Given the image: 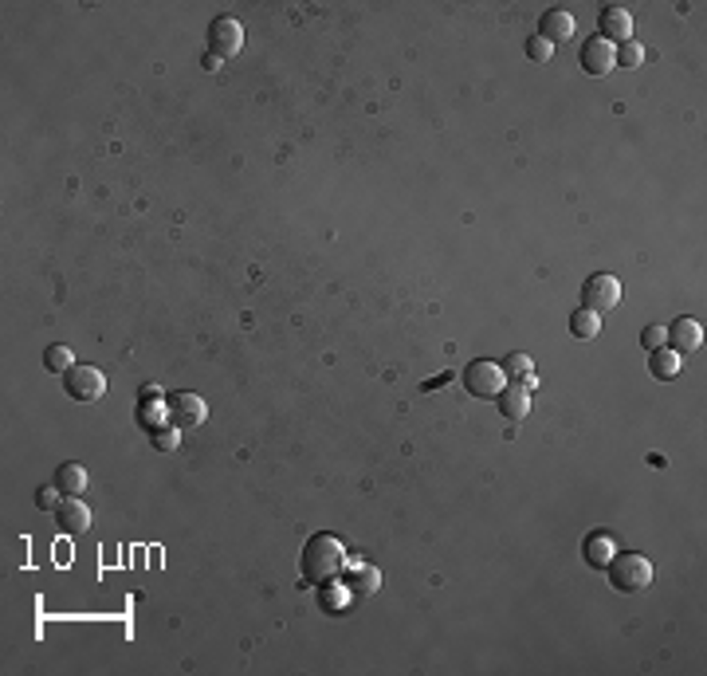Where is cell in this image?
<instances>
[{
	"mask_svg": "<svg viewBox=\"0 0 707 676\" xmlns=\"http://www.w3.org/2000/svg\"><path fill=\"white\" fill-rule=\"evenodd\" d=\"M346 566V551L334 535H311L303 546V574L311 582H331Z\"/></svg>",
	"mask_w": 707,
	"mask_h": 676,
	"instance_id": "6da1fadb",
	"label": "cell"
},
{
	"mask_svg": "<svg viewBox=\"0 0 707 676\" xmlns=\"http://www.w3.org/2000/svg\"><path fill=\"white\" fill-rule=\"evenodd\" d=\"M605 570H610L613 590L621 594H641L652 586V562L644 554H613Z\"/></svg>",
	"mask_w": 707,
	"mask_h": 676,
	"instance_id": "7a4b0ae2",
	"label": "cell"
},
{
	"mask_svg": "<svg viewBox=\"0 0 707 676\" xmlns=\"http://www.w3.org/2000/svg\"><path fill=\"white\" fill-rule=\"evenodd\" d=\"M63 390L72 401L95 405V401H103V393H106V374L98 370V366H72V370L63 374Z\"/></svg>",
	"mask_w": 707,
	"mask_h": 676,
	"instance_id": "3957f363",
	"label": "cell"
},
{
	"mask_svg": "<svg viewBox=\"0 0 707 676\" xmlns=\"http://www.w3.org/2000/svg\"><path fill=\"white\" fill-rule=\"evenodd\" d=\"M244 47V24L236 16H216L208 24V55L213 59H232Z\"/></svg>",
	"mask_w": 707,
	"mask_h": 676,
	"instance_id": "277c9868",
	"label": "cell"
},
{
	"mask_svg": "<svg viewBox=\"0 0 707 676\" xmlns=\"http://www.w3.org/2000/svg\"><path fill=\"white\" fill-rule=\"evenodd\" d=\"M621 303V280L610 272H593L590 280L582 283V307L585 311H613V307Z\"/></svg>",
	"mask_w": 707,
	"mask_h": 676,
	"instance_id": "5b68a950",
	"label": "cell"
},
{
	"mask_svg": "<svg viewBox=\"0 0 707 676\" xmlns=\"http://www.w3.org/2000/svg\"><path fill=\"white\" fill-rule=\"evenodd\" d=\"M507 385V374L500 362H487V358H476L464 370V390L472 397H500V390Z\"/></svg>",
	"mask_w": 707,
	"mask_h": 676,
	"instance_id": "8992f818",
	"label": "cell"
},
{
	"mask_svg": "<svg viewBox=\"0 0 707 676\" xmlns=\"http://www.w3.org/2000/svg\"><path fill=\"white\" fill-rule=\"evenodd\" d=\"M613 67H617V47L610 44V39H605V36L585 39V44H582V72L602 79V75H610Z\"/></svg>",
	"mask_w": 707,
	"mask_h": 676,
	"instance_id": "52a82bcc",
	"label": "cell"
},
{
	"mask_svg": "<svg viewBox=\"0 0 707 676\" xmlns=\"http://www.w3.org/2000/svg\"><path fill=\"white\" fill-rule=\"evenodd\" d=\"M165 401H169V417H173L177 429H197V425H205L208 405L201 393H173V397H165Z\"/></svg>",
	"mask_w": 707,
	"mask_h": 676,
	"instance_id": "ba28073f",
	"label": "cell"
},
{
	"mask_svg": "<svg viewBox=\"0 0 707 676\" xmlns=\"http://www.w3.org/2000/svg\"><path fill=\"white\" fill-rule=\"evenodd\" d=\"M597 24H602V32H597V36H605L610 44H617V39L629 44V39H633V13L625 4H605L602 16H597Z\"/></svg>",
	"mask_w": 707,
	"mask_h": 676,
	"instance_id": "9c48e42d",
	"label": "cell"
},
{
	"mask_svg": "<svg viewBox=\"0 0 707 676\" xmlns=\"http://www.w3.org/2000/svg\"><path fill=\"white\" fill-rule=\"evenodd\" d=\"M700 342H703V326H700V319H676L672 326H669V346L676 354H692V351H700Z\"/></svg>",
	"mask_w": 707,
	"mask_h": 676,
	"instance_id": "30bf717a",
	"label": "cell"
},
{
	"mask_svg": "<svg viewBox=\"0 0 707 676\" xmlns=\"http://www.w3.org/2000/svg\"><path fill=\"white\" fill-rule=\"evenodd\" d=\"M55 523L63 527L67 535H83L87 527H91V511H87V503L79 500V495H67V500L55 507Z\"/></svg>",
	"mask_w": 707,
	"mask_h": 676,
	"instance_id": "8fae6325",
	"label": "cell"
},
{
	"mask_svg": "<svg viewBox=\"0 0 707 676\" xmlns=\"http://www.w3.org/2000/svg\"><path fill=\"white\" fill-rule=\"evenodd\" d=\"M574 32H577V20L566 13V8H551V13H543L539 36L546 39V44H562V39H574Z\"/></svg>",
	"mask_w": 707,
	"mask_h": 676,
	"instance_id": "7c38bea8",
	"label": "cell"
},
{
	"mask_svg": "<svg viewBox=\"0 0 707 676\" xmlns=\"http://www.w3.org/2000/svg\"><path fill=\"white\" fill-rule=\"evenodd\" d=\"M503 374H507V382H515V385H523V390H534L539 385V374H534V362H531V354H523V351H515V354H507L503 358Z\"/></svg>",
	"mask_w": 707,
	"mask_h": 676,
	"instance_id": "4fadbf2b",
	"label": "cell"
},
{
	"mask_svg": "<svg viewBox=\"0 0 707 676\" xmlns=\"http://www.w3.org/2000/svg\"><path fill=\"white\" fill-rule=\"evenodd\" d=\"M495 401H500V413L507 421H523V417L531 413V390H523V385H515V382L503 385Z\"/></svg>",
	"mask_w": 707,
	"mask_h": 676,
	"instance_id": "5bb4252c",
	"label": "cell"
},
{
	"mask_svg": "<svg viewBox=\"0 0 707 676\" xmlns=\"http://www.w3.org/2000/svg\"><path fill=\"white\" fill-rule=\"evenodd\" d=\"M582 554H585V562H590L593 570H605V566H610V559L617 554V546H613V539H610L605 531H593V535H585Z\"/></svg>",
	"mask_w": 707,
	"mask_h": 676,
	"instance_id": "9a60e30c",
	"label": "cell"
},
{
	"mask_svg": "<svg viewBox=\"0 0 707 676\" xmlns=\"http://www.w3.org/2000/svg\"><path fill=\"white\" fill-rule=\"evenodd\" d=\"M87 484H91V476H87L83 464L67 461V464H59V469H55V488L63 495H83Z\"/></svg>",
	"mask_w": 707,
	"mask_h": 676,
	"instance_id": "2e32d148",
	"label": "cell"
},
{
	"mask_svg": "<svg viewBox=\"0 0 707 676\" xmlns=\"http://www.w3.org/2000/svg\"><path fill=\"white\" fill-rule=\"evenodd\" d=\"M350 594H358V598H370V594H377V586H382V570L370 562H354L350 566Z\"/></svg>",
	"mask_w": 707,
	"mask_h": 676,
	"instance_id": "e0dca14e",
	"label": "cell"
},
{
	"mask_svg": "<svg viewBox=\"0 0 707 676\" xmlns=\"http://www.w3.org/2000/svg\"><path fill=\"white\" fill-rule=\"evenodd\" d=\"M649 370L656 382H672V377L680 374V354H676L672 346H661V351H652V358H649Z\"/></svg>",
	"mask_w": 707,
	"mask_h": 676,
	"instance_id": "ac0fdd59",
	"label": "cell"
},
{
	"mask_svg": "<svg viewBox=\"0 0 707 676\" xmlns=\"http://www.w3.org/2000/svg\"><path fill=\"white\" fill-rule=\"evenodd\" d=\"M597 331H602V315L597 311H574L570 315V334L574 338H582V342H590V338H597Z\"/></svg>",
	"mask_w": 707,
	"mask_h": 676,
	"instance_id": "d6986e66",
	"label": "cell"
},
{
	"mask_svg": "<svg viewBox=\"0 0 707 676\" xmlns=\"http://www.w3.org/2000/svg\"><path fill=\"white\" fill-rule=\"evenodd\" d=\"M44 366H47V370H52V374H67V370H72V366H75V358H72V346H47V351H44Z\"/></svg>",
	"mask_w": 707,
	"mask_h": 676,
	"instance_id": "ffe728a7",
	"label": "cell"
},
{
	"mask_svg": "<svg viewBox=\"0 0 707 676\" xmlns=\"http://www.w3.org/2000/svg\"><path fill=\"white\" fill-rule=\"evenodd\" d=\"M641 63H644V47L641 44H633V39H629V44L617 47V67H641Z\"/></svg>",
	"mask_w": 707,
	"mask_h": 676,
	"instance_id": "44dd1931",
	"label": "cell"
},
{
	"mask_svg": "<svg viewBox=\"0 0 707 676\" xmlns=\"http://www.w3.org/2000/svg\"><path fill=\"white\" fill-rule=\"evenodd\" d=\"M177 444H181V433H177V425H162V429H154V449L173 452Z\"/></svg>",
	"mask_w": 707,
	"mask_h": 676,
	"instance_id": "7402d4cb",
	"label": "cell"
},
{
	"mask_svg": "<svg viewBox=\"0 0 707 676\" xmlns=\"http://www.w3.org/2000/svg\"><path fill=\"white\" fill-rule=\"evenodd\" d=\"M551 55H554V44H546L543 36H531V39H526V59H534V63H546Z\"/></svg>",
	"mask_w": 707,
	"mask_h": 676,
	"instance_id": "603a6c76",
	"label": "cell"
},
{
	"mask_svg": "<svg viewBox=\"0 0 707 676\" xmlns=\"http://www.w3.org/2000/svg\"><path fill=\"white\" fill-rule=\"evenodd\" d=\"M641 346H644V351H661V346H669V326H644Z\"/></svg>",
	"mask_w": 707,
	"mask_h": 676,
	"instance_id": "cb8c5ba5",
	"label": "cell"
},
{
	"mask_svg": "<svg viewBox=\"0 0 707 676\" xmlns=\"http://www.w3.org/2000/svg\"><path fill=\"white\" fill-rule=\"evenodd\" d=\"M63 500H67V495L59 492L55 484H52V488H39V492H36V507H39V511H55V507L63 503Z\"/></svg>",
	"mask_w": 707,
	"mask_h": 676,
	"instance_id": "d4e9b609",
	"label": "cell"
},
{
	"mask_svg": "<svg viewBox=\"0 0 707 676\" xmlns=\"http://www.w3.org/2000/svg\"><path fill=\"white\" fill-rule=\"evenodd\" d=\"M444 382H452V370H444L441 377H433V382H425V385H421V390L428 393V390H436V385H444Z\"/></svg>",
	"mask_w": 707,
	"mask_h": 676,
	"instance_id": "484cf974",
	"label": "cell"
},
{
	"mask_svg": "<svg viewBox=\"0 0 707 676\" xmlns=\"http://www.w3.org/2000/svg\"><path fill=\"white\" fill-rule=\"evenodd\" d=\"M142 397H162V385H154V382L142 385Z\"/></svg>",
	"mask_w": 707,
	"mask_h": 676,
	"instance_id": "4316f807",
	"label": "cell"
}]
</instances>
